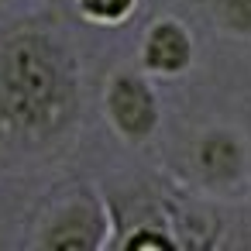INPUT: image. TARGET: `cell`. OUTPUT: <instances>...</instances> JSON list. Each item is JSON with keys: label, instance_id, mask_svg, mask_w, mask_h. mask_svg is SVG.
I'll list each match as a JSON object with an SVG mask.
<instances>
[{"label": "cell", "instance_id": "6da1fadb", "mask_svg": "<svg viewBox=\"0 0 251 251\" xmlns=\"http://www.w3.org/2000/svg\"><path fill=\"white\" fill-rule=\"evenodd\" d=\"M79 110V66L62 35L38 21L0 31V131L18 141L59 138Z\"/></svg>", "mask_w": 251, "mask_h": 251}, {"label": "cell", "instance_id": "7a4b0ae2", "mask_svg": "<svg viewBox=\"0 0 251 251\" xmlns=\"http://www.w3.org/2000/svg\"><path fill=\"white\" fill-rule=\"evenodd\" d=\"M189 186L213 200H230L251 182V145L230 124H206L186 151Z\"/></svg>", "mask_w": 251, "mask_h": 251}, {"label": "cell", "instance_id": "3957f363", "mask_svg": "<svg viewBox=\"0 0 251 251\" xmlns=\"http://www.w3.org/2000/svg\"><path fill=\"white\" fill-rule=\"evenodd\" d=\"M114 241L110 200L93 186H76L49 206L38 224L35 248L45 251H100Z\"/></svg>", "mask_w": 251, "mask_h": 251}, {"label": "cell", "instance_id": "277c9868", "mask_svg": "<svg viewBox=\"0 0 251 251\" xmlns=\"http://www.w3.org/2000/svg\"><path fill=\"white\" fill-rule=\"evenodd\" d=\"M103 114L127 145H148L162 127V100L145 69H114L103 83Z\"/></svg>", "mask_w": 251, "mask_h": 251}, {"label": "cell", "instance_id": "5b68a950", "mask_svg": "<svg viewBox=\"0 0 251 251\" xmlns=\"http://www.w3.org/2000/svg\"><path fill=\"white\" fill-rule=\"evenodd\" d=\"M138 62L155 79H176L193 69L196 62V38L189 25L176 14H162L148 21L138 42Z\"/></svg>", "mask_w": 251, "mask_h": 251}, {"label": "cell", "instance_id": "8992f818", "mask_svg": "<svg viewBox=\"0 0 251 251\" xmlns=\"http://www.w3.org/2000/svg\"><path fill=\"white\" fill-rule=\"evenodd\" d=\"M165 206L179 248H217L224 241V217L213 206V196L193 189V193L165 196Z\"/></svg>", "mask_w": 251, "mask_h": 251}, {"label": "cell", "instance_id": "52a82bcc", "mask_svg": "<svg viewBox=\"0 0 251 251\" xmlns=\"http://www.w3.org/2000/svg\"><path fill=\"white\" fill-rule=\"evenodd\" d=\"M206 7L220 35L251 42V0H206Z\"/></svg>", "mask_w": 251, "mask_h": 251}, {"label": "cell", "instance_id": "ba28073f", "mask_svg": "<svg viewBox=\"0 0 251 251\" xmlns=\"http://www.w3.org/2000/svg\"><path fill=\"white\" fill-rule=\"evenodd\" d=\"M76 4V14L86 21V25H97V28H117L124 25L141 0H73Z\"/></svg>", "mask_w": 251, "mask_h": 251}]
</instances>
